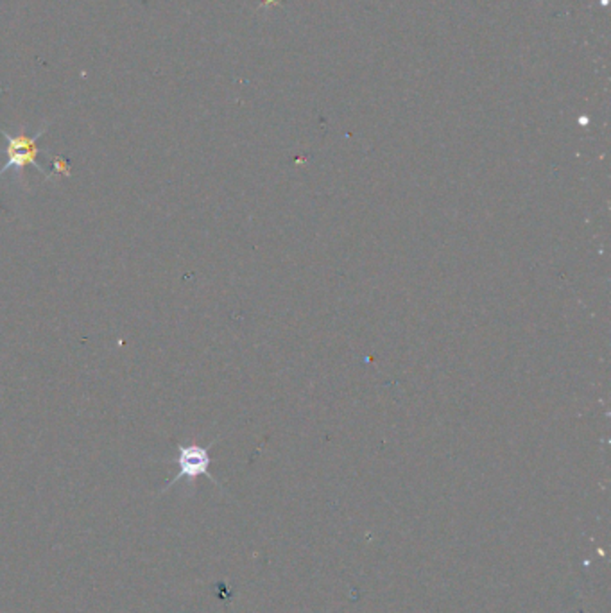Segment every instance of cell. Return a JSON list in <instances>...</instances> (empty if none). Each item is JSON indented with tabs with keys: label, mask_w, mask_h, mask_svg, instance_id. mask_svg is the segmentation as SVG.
Here are the masks:
<instances>
[{
	"label": "cell",
	"mask_w": 611,
	"mask_h": 613,
	"mask_svg": "<svg viewBox=\"0 0 611 613\" xmlns=\"http://www.w3.org/2000/svg\"><path fill=\"white\" fill-rule=\"evenodd\" d=\"M47 128L49 124L42 126L35 135H25V133L11 135V133H8L6 129L0 128V135L4 136L6 142H8V148H6V156H8V160H6L4 165L0 167V176L6 174V172L9 171L22 172L28 165H32L36 171L51 178L52 174H49V172L45 171L38 162H36V156H38V140L43 133L47 131Z\"/></svg>",
	"instance_id": "1"
},
{
	"label": "cell",
	"mask_w": 611,
	"mask_h": 613,
	"mask_svg": "<svg viewBox=\"0 0 611 613\" xmlns=\"http://www.w3.org/2000/svg\"><path fill=\"white\" fill-rule=\"evenodd\" d=\"M54 167L58 169V171L61 172V174L71 176V169H68V163H66L65 160L61 158V156H56V158H54Z\"/></svg>",
	"instance_id": "3"
},
{
	"label": "cell",
	"mask_w": 611,
	"mask_h": 613,
	"mask_svg": "<svg viewBox=\"0 0 611 613\" xmlns=\"http://www.w3.org/2000/svg\"><path fill=\"white\" fill-rule=\"evenodd\" d=\"M212 445H214V441H212L210 445H207V446L198 445V443H190V445H181V443H178V456H176L178 474H176L174 477H172L171 481L167 482V486L164 488V492H167V489L172 488L176 482L183 481V479H188V481H195V479L201 477V475H205V477H208V479H212L214 482H217L210 474V465H212L210 446Z\"/></svg>",
	"instance_id": "2"
}]
</instances>
